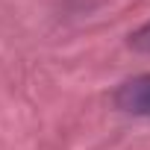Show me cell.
<instances>
[{"label":"cell","mask_w":150,"mask_h":150,"mask_svg":"<svg viewBox=\"0 0 150 150\" xmlns=\"http://www.w3.org/2000/svg\"><path fill=\"white\" fill-rule=\"evenodd\" d=\"M112 100L127 115L150 118V74H138V77L124 80L118 86V91L112 94Z\"/></svg>","instance_id":"1"},{"label":"cell","mask_w":150,"mask_h":150,"mask_svg":"<svg viewBox=\"0 0 150 150\" xmlns=\"http://www.w3.org/2000/svg\"><path fill=\"white\" fill-rule=\"evenodd\" d=\"M132 50H138V53H150V21L144 24V27H138L132 35H129V41H127Z\"/></svg>","instance_id":"2"}]
</instances>
